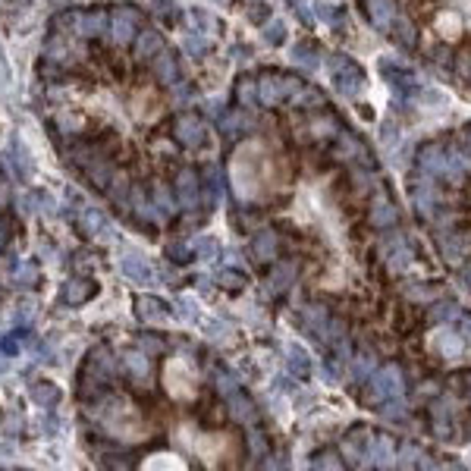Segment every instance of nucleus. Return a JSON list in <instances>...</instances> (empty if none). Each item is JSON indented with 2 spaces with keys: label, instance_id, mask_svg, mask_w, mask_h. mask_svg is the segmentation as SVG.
<instances>
[{
  "label": "nucleus",
  "instance_id": "obj_21",
  "mask_svg": "<svg viewBox=\"0 0 471 471\" xmlns=\"http://www.w3.org/2000/svg\"><path fill=\"white\" fill-rule=\"evenodd\" d=\"M0 345H4V352H16V349H19V336H6Z\"/></svg>",
  "mask_w": 471,
  "mask_h": 471
},
{
  "label": "nucleus",
  "instance_id": "obj_11",
  "mask_svg": "<svg viewBox=\"0 0 471 471\" xmlns=\"http://www.w3.org/2000/svg\"><path fill=\"white\" fill-rule=\"evenodd\" d=\"M44 57H47V60H51V63H63V60H66V57H69V47H66V44H63V41H60V38H57V35H54V38H51V41H47V47H44Z\"/></svg>",
  "mask_w": 471,
  "mask_h": 471
},
{
  "label": "nucleus",
  "instance_id": "obj_12",
  "mask_svg": "<svg viewBox=\"0 0 471 471\" xmlns=\"http://www.w3.org/2000/svg\"><path fill=\"white\" fill-rule=\"evenodd\" d=\"M123 270H126V273H129V277H136V280H141V283H145V280H151V270H148V267H145V264H141V261H138V258H126V261H123Z\"/></svg>",
  "mask_w": 471,
  "mask_h": 471
},
{
  "label": "nucleus",
  "instance_id": "obj_10",
  "mask_svg": "<svg viewBox=\"0 0 471 471\" xmlns=\"http://www.w3.org/2000/svg\"><path fill=\"white\" fill-rule=\"evenodd\" d=\"M136 51H138V57H154L161 51V35L157 31H141L136 41Z\"/></svg>",
  "mask_w": 471,
  "mask_h": 471
},
{
  "label": "nucleus",
  "instance_id": "obj_2",
  "mask_svg": "<svg viewBox=\"0 0 471 471\" xmlns=\"http://www.w3.org/2000/svg\"><path fill=\"white\" fill-rule=\"evenodd\" d=\"M94 293H98V286H94L91 280H85V277H69V280L60 286V305H82V302H88Z\"/></svg>",
  "mask_w": 471,
  "mask_h": 471
},
{
  "label": "nucleus",
  "instance_id": "obj_23",
  "mask_svg": "<svg viewBox=\"0 0 471 471\" xmlns=\"http://www.w3.org/2000/svg\"><path fill=\"white\" fill-rule=\"evenodd\" d=\"M4 371H6V355L0 352V374H4Z\"/></svg>",
  "mask_w": 471,
  "mask_h": 471
},
{
  "label": "nucleus",
  "instance_id": "obj_8",
  "mask_svg": "<svg viewBox=\"0 0 471 471\" xmlns=\"http://www.w3.org/2000/svg\"><path fill=\"white\" fill-rule=\"evenodd\" d=\"M176 138L183 141V145H198V141H201L198 120H192V116H179V120H176Z\"/></svg>",
  "mask_w": 471,
  "mask_h": 471
},
{
  "label": "nucleus",
  "instance_id": "obj_1",
  "mask_svg": "<svg viewBox=\"0 0 471 471\" xmlns=\"http://www.w3.org/2000/svg\"><path fill=\"white\" fill-rule=\"evenodd\" d=\"M107 374H110V355H107L104 345H98V349H91L88 358H85V368H82V374H78V383H82L78 392H82V396H91V390L98 392L104 387Z\"/></svg>",
  "mask_w": 471,
  "mask_h": 471
},
{
  "label": "nucleus",
  "instance_id": "obj_22",
  "mask_svg": "<svg viewBox=\"0 0 471 471\" xmlns=\"http://www.w3.org/2000/svg\"><path fill=\"white\" fill-rule=\"evenodd\" d=\"M6 201V179H4V170H0V204Z\"/></svg>",
  "mask_w": 471,
  "mask_h": 471
},
{
  "label": "nucleus",
  "instance_id": "obj_18",
  "mask_svg": "<svg viewBox=\"0 0 471 471\" xmlns=\"http://www.w3.org/2000/svg\"><path fill=\"white\" fill-rule=\"evenodd\" d=\"M10 88V66H6V57H4V47H0V91Z\"/></svg>",
  "mask_w": 471,
  "mask_h": 471
},
{
  "label": "nucleus",
  "instance_id": "obj_6",
  "mask_svg": "<svg viewBox=\"0 0 471 471\" xmlns=\"http://www.w3.org/2000/svg\"><path fill=\"white\" fill-rule=\"evenodd\" d=\"M31 399H35V402L38 405H44V408H51V405H57L60 402V396H63V392H60V387H57V383H54V380H35V383H31Z\"/></svg>",
  "mask_w": 471,
  "mask_h": 471
},
{
  "label": "nucleus",
  "instance_id": "obj_13",
  "mask_svg": "<svg viewBox=\"0 0 471 471\" xmlns=\"http://www.w3.org/2000/svg\"><path fill=\"white\" fill-rule=\"evenodd\" d=\"M437 26H440V35L455 38V35H459V26H462V22H459V16H455V13H443Z\"/></svg>",
  "mask_w": 471,
  "mask_h": 471
},
{
  "label": "nucleus",
  "instance_id": "obj_3",
  "mask_svg": "<svg viewBox=\"0 0 471 471\" xmlns=\"http://www.w3.org/2000/svg\"><path fill=\"white\" fill-rule=\"evenodd\" d=\"M136 29H138V16L132 13V10H123V6H120V10L113 13V22H110V35H113V41L116 44L132 41Z\"/></svg>",
  "mask_w": 471,
  "mask_h": 471
},
{
  "label": "nucleus",
  "instance_id": "obj_20",
  "mask_svg": "<svg viewBox=\"0 0 471 471\" xmlns=\"http://www.w3.org/2000/svg\"><path fill=\"white\" fill-rule=\"evenodd\" d=\"M6 242H10V223H6V220L0 217V251H4Z\"/></svg>",
  "mask_w": 471,
  "mask_h": 471
},
{
  "label": "nucleus",
  "instance_id": "obj_9",
  "mask_svg": "<svg viewBox=\"0 0 471 471\" xmlns=\"http://www.w3.org/2000/svg\"><path fill=\"white\" fill-rule=\"evenodd\" d=\"M38 280H41V270H38L35 264H29V261H22L13 270V283H16V286H22V289H31Z\"/></svg>",
  "mask_w": 471,
  "mask_h": 471
},
{
  "label": "nucleus",
  "instance_id": "obj_15",
  "mask_svg": "<svg viewBox=\"0 0 471 471\" xmlns=\"http://www.w3.org/2000/svg\"><path fill=\"white\" fill-rule=\"evenodd\" d=\"M126 368H129L136 377H145L148 374V358L138 355V352H129V355H126Z\"/></svg>",
  "mask_w": 471,
  "mask_h": 471
},
{
  "label": "nucleus",
  "instance_id": "obj_7",
  "mask_svg": "<svg viewBox=\"0 0 471 471\" xmlns=\"http://www.w3.org/2000/svg\"><path fill=\"white\" fill-rule=\"evenodd\" d=\"M136 305H138V318H141V320H148V324H161V320H167V308H163L161 298L141 295Z\"/></svg>",
  "mask_w": 471,
  "mask_h": 471
},
{
  "label": "nucleus",
  "instance_id": "obj_5",
  "mask_svg": "<svg viewBox=\"0 0 471 471\" xmlns=\"http://www.w3.org/2000/svg\"><path fill=\"white\" fill-rule=\"evenodd\" d=\"M10 161H13V167H16V173H19L22 179L31 176V157H29L26 141H22L19 136H10Z\"/></svg>",
  "mask_w": 471,
  "mask_h": 471
},
{
  "label": "nucleus",
  "instance_id": "obj_16",
  "mask_svg": "<svg viewBox=\"0 0 471 471\" xmlns=\"http://www.w3.org/2000/svg\"><path fill=\"white\" fill-rule=\"evenodd\" d=\"M82 226H85V233H98V230H107V223H104V217L98 214V211H85V217H82Z\"/></svg>",
  "mask_w": 471,
  "mask_h": 471
},
{
  "label": "nucleus",
  "instance_id": "obj_4",
  "mask_svg": "<svg viewBox=\"0 0 471 471\" xmlns=\"http://www.w3.org/2000/svg\"><path fill=\"white\" fill-rule=\"evenodd\" d=\"M78 35L85 38H98L107 31V13L101 10H91V13H76V26H73Z\"/></svg>",
  "mask_w": 471,
  "mask_h": 471
},
{
  "label": "nucleus",
  "instance_id": "obj_17",
  "mask_svg": "<svg viewBox=\"0 0 471 471\" xmlns=\"http://www.w3.org/2000/svg\"><path fill=\"white\" fill-rule=\"evenodd\" d=\"M157 76H161L163 82H170V78L176 76V63H173V57H170V54H163V57L157 60Z\"/></svg>",
  "mask_w": 471,
  "mask_h": 471
},
{
  "label": "nucleus",
  "instance_id": "obj_19",
  "mask_svg": "<svg viewBox=\"0 0 471 471\" xmlns=\"http://www.w3.org/2000/svg\"><path fill=\"white\" fill-rule=\"evenodd\" d=\"M31 314H35V305H19V311H16V324H29L31 320Z\"/></svg>",
  "mask_w": 471,
  "mask_h": 471
},
{
  "label": "nucleus",
  "instance_id": "obj_14",
  "mask_svg": "<svg viewBox=\"0 0 471 471\" xmlns=\"http://www.w3.org/2000/svg\"><path fill=\"white\" fill-rule=\"evenodd\" d=\"M179 195H183L186 204H195V176L188 170L179 176Z\"/></svg>",
  "mask_w": 471,
  "mask_h": 471
}]
</instances>
